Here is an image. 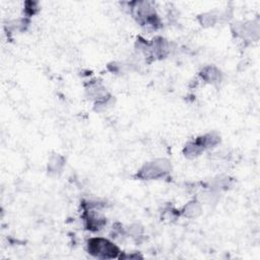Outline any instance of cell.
Masks as SVG:
<instances>
[{
  "label": "cell",
  "instance_id": "1",
  "mask_svg": "<svg viewBox=\"0 0 260 260\" xmlns=\"http://www.w3.org/2000/svg\"><path fill=\"white\" fill-rule=\"evenodd\" d=\"M87 250L92 256L102 259L116 258L120 253V250L116 245L103 238L90 239L87 243Z\"/></svg>",
  "mask_w": 260,
  "mask_h": 260
},
{
  "label": "cell",
  "instance_id": "2",
  "mask_svg": "<svg viewBox=\"0 0 260 260\" xmlns=\"http://www.w3.org/2000/svg\"><path fill=\"white\" fill-rule=\"evenodd\" d=\"M169 172V164L163 160L146 164L138 176L142 179H158Z\"/></svg>",
  "mask_w": 260,
  "mask_h": 260
},
{
  "label": "cell",
  "instance_id": "3",
  "mask_svg": "<svg viewBox=\"0 0 260 260\" xmlns=\"http://www.w3.org/2000/svg\"><path fill=\"white\" fill-rule=\"evenodd\" d=\"M201 76L204 80L210 82V83H214V82L219 80V72L215 67L204 68V70L201 73Z\"/></svg>",
  "mask_w": 260,
  "mask_h": 260
},
{
  "label": "cell",
  "instance_id": "4",
  "mask_svg": "<svg viewBox=\"0 0 260 260\" xmlns=\"http://www.w3.org/2000/svg\"><path fill=\"white\" fill-rule=\"evenodd\" d=\"M200 213V207L199 204H197L196 202H192L188 206H186L184 211V215L186 217H196L198 214Z\"/></svg>",
  "mask_w": 260,
  "mask_h": 260
}]
</instances>
